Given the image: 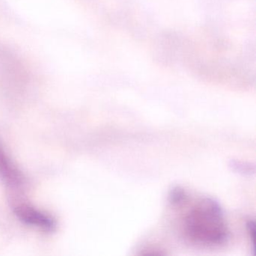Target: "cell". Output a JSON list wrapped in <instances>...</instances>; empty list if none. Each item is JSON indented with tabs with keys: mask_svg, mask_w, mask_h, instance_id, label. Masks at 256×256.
<instances>
[{
	"mask_svg": "<svg viewBox=\"0 0 256 256\" xmlns=\"http://www.w3.org/2000/svg\"><path fill=\"white\" fill-rule=\"evenodd\" d=\"M184 232L196 244L218 246L229 239L224 212L218 202L209 198L199 200L184 218Z\"/></svg>",
	"mask_w": 256,
	"mask_h": 256,
	"instance_id": "cell-1",
	"label": "cell"
},
{
	"mask_svg": "<svg viewBox=\"0 0 256 256\" xmlns=\"http://www.w3.org/2000/svg\"><path fill=\"white\" fill-rule=\"evenodd\" d=\"M28 73L22 61L6 48L0 47V84L8 89L25 86Z\"/></svg>",
	"mask_w": 256,
	"mask_h": 256,
	"instance_id": "cell-2",
	"label": "cell"
},
{
	"mask_svg": "<svg viewBox=\"0 0 256 256\" xmlns=\"http://www.w3.org/2000/svg\"><path fill=\"white\" fill-rule=\"evenodd\" d=\"M13 210L20 221L30 226L46 230H53L56 227V222L50 216L28 204L17 202Z\"/></svg>",
	"mask_w": 256,
	"mask_h": 256,
	"instance_id": "cell-3",
	"label": "cell"
},
{
	"mask_svg": "<svg viewBox=\"0 0 256 256\" xmlns=\"http://www.w3.org/2000/svg\"><path fill=\"white\" fill-rule=\"evenodd\" d=\"M0 178L12 188H20L24 184L23 174L12 161L2 144H0Z\"/></svg>",
	"mask_w": 256,
	"mask_h": 256,
	"instance_id": "cell-4",
	"label": "cell"
},
{
	"mask_svg": "<svg viewBox=\"0 0 256 256\" xmlns=\"http://www.w3.org/2000/svg\"><path fill=\"white\" fill-rule=\"evenodd\" d=\"M187 196L182 188L176 187L170 191L169 194V200L172 204L178 205L184 203L186 200Z\"/></svg>",
	"mask_w": 256,
	"mask_h": 256,
	"instance_id": "cell-5",
	"label": "cell"
}]
</instances>
